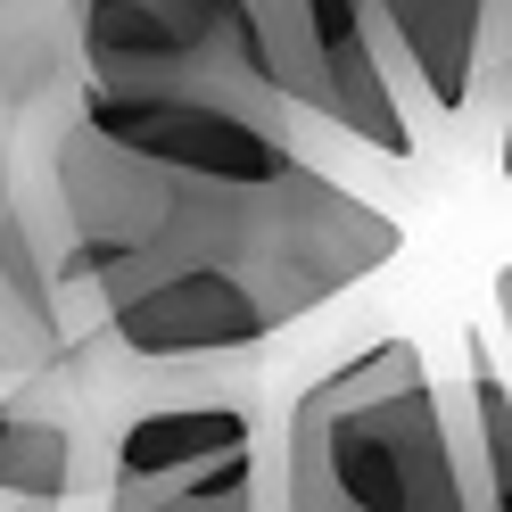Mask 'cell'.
Here are the masks:
<instances>
[{
    "mask_svg": "<svg viewBox=\"0 0 512 512\" xmlns=\"http://www.w3.org/2000/svg\"><path fill=\"white\" fill-rule=\"evenodd\" d=\"M58 207L75 232V281L133 364L256 356L405 248L397 215L306 157L281 182H199L108 149L91 124L58 133Z\"/></svg>",
    "mask_w": 512,
    "mask_h": 512,
    "instance_id": "obj_1",
    "label": "cell"
},
{
    "mask_svg": "<svg viewBox=\"0 0 512 512\" xmlns=\"http://www.w3.org/2000/svg\"><path fill=\"white\" fill-rule=\"evenodd\" d=\"M265 512H512L471 455L463 397H446L413 339L306 380L281 422V479Z\"/></svg>",
    "mask_w": 512,
    "mask_h": 512,
    "instance_id": "obj_2",
    "label": "cell"
},
{
    "mask_svg": "<svg viewBox=\"0 0 512 512\" xmlns=\"http://www.w3.org/2000/svg\"><path fill=\"white\" fill-rule=\"evenodd\" d=\"M91 100H232L290 116L256 67L248 0H67Z\"/></svg>",
    "mask_w": 512,
    "mask_h": 512,
    "instance_id": "obj_3",
    "label": "cell"
},
{
    "mask_svg": "<svg viewBox=\"0 0 512 512\" xmlns=\"http://www.w3.org/2000/svg\"><path fill=\"white\" fill-rule=\"evenodd\" d=\"M248 34L256 67L290 116L331 124L372 157H413L422 116H413L364 0H248Z\"/></svg>",
    "mask_w": 512,
    "mask_h": 512,
    "instance_id": "obj_4",
    "label": "cell"
},
{
    "mask_svg": "<svg viewBox=\"0 0 512 512\" xmlns=\"http://www.w3.org/2000/svg\"><path fill=\"white\" fill-rule=\"evenodd\" d=\"M124 380L91 372V413H100V488H149V479L207 471L223 455L256 446V356L215 364H133Z\"/></svg>",
    "mask_w": 512,
    "mask_h": 512,
    "instance_id": "obj_5",
    "label": "cell"
},
{
    "mask_svg": "<svg viewBox=\"0 0 512 512\" xmlns=\"http://www.w3.org/2000/svg\"><path fill=\"white\" fill-rule=\"evenodd\" d=\"M75 124H91L108 149L141 157V166L199 174V182H281L298 166V124L232 100H91L83 91Z\"/></svg>",
    "mask_w": 512,
    "mask_h": 512,
    "instance_id": "obj_6",
    "label": "cell"
},
{
    "mask_svg": "<svg viewBox=\"0 0 512 512\" xmlns=\"http://www.w3.org/2000/svg\"><path fill=\"white\" fill-rule=\"evenodd\" d=\"M83 488H100V413H91V364L58 347L0 397V496L67 512Z\"/></svg>",
    "mask_w": 512,
    "mask_h": 512,
    "instance_id": "obj_7",
    "label": "cell"
},
{
    "mask_svg": "<svg viewBox=\"0 0 512 512\" xmlns=\"http://www.w3.org/2000/svg\"><path fill=\"white\" fill-rule=\"evenodd\" d=\"M413 116L455 124L504 67V0H364Z\"/></svg>",
    "mask_w": 512,
    "mask_h": 512,
    "instance_id": "obj_8",
    "label": "cell"
},
{
    "mask_svg": "<svg viewBox=\"0 0 512 512\" xmlns=\"http://www.w3.org/2000/svg\"><path fill=\"white\" fill-rule=\"evenodd\" d=\"M108 512H265V455H223L207 471L149 479V488H108Z\"/></svg>",
    "mask_w": 512,
    "mask_h": 512,
    "instance_id": "obj_9",
    "label": "cell"
},
{
    "mask_svg": "<svg viewBox=\"0 0 512 512\" xmlns=\"http://www.w3.org/2000/svg\"><path fill=\"white\" fill-rule=\"evenodd\" d=\"M0 512H34V504H9V496H0Z\"/></svg>",
    "mask_w": 512,
    "mask_h": 512,
    "instance_id": "obj_10",
    "label": "cell"
},
{
    "mask_svg": "<svg viewBox=\"0 0 512 512\" xmlns=\"http://www.w3.org/2000/svg\"><path fill=\"white\" fill-rule=\"evenodd\" d=\"M0 207H9V182H0Z\"/></svg>",
    "mask_w": 512,
    "mask_h": 512,
    "instance_id": "obj_11",
    "label": "cell"
}]
</instances>
